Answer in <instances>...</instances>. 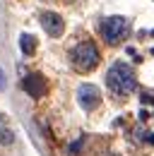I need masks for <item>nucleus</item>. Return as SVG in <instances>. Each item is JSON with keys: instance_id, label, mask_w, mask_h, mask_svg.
Here are the masks:
<instances>
[{"instance_id": "obj_7", "label": "nucleus", "mask_w": 154, "mask_h": 156, "mask_svg": "<svg viewBox=\"0 0 154 156\" xmlns=\"http://www.w3.org/2000/svg\"><path fill=\"white\" fill-rule=\"evenodd\" d=\"M19 48H22L24 55H34V51H36V39H34L31 34H22V36H19Z\"/></svg>"}, {"instance_id": "obj_6", "label": "nucleus", "mask_w": 154, "mask_h": 156, "mask_svg": "<svg viewBox=\"0 0 154 156\" xmlns=\"http://www.w3.org/2000/svg\"><path fill=\"white\" fill-rule=\"evenodd\" d=\"M22 89L31 98H41L46 94V79L41 77V75H29V77H24V82H22Z\"/></svg>"}, {"instance_id": "obj_4", "label": "nucleus", "mask_w": 154, "mask_h": 156, "mask_svg": "<svg viewBox=\"0 0 154 156\" xmlns=\"http://www.w3.org/2000/svg\"><path fill=\"white\" fill-rule=\"evenodd\" d=\"M77 101H79V106L84 111H94L99 106V101H101V94H99V89L94 84H82L77 89Z\"/></svg>"}, {"instance_id": "obj_1", "label": "nucleus", "mask_w": 154, "mask_h": 156, "mask_svg": "<svg viewBox=\"0 0 154 156\" xmlns=\"http://www.w3.org/2000/svg\"><path fill=\"white\" fill-rule=\"evenodd\" d=\"M106 82H108V87H111L113 94L128 96V94L135 89V70L128 65V62L118 60V62L111 65V70H108V75H106Z\"/></svg>"}, {"instance_id": "obj_3", "label": "nucleus", "mask_w": 154, "mask_h": 156, "mask_svg": "<svg viewBox=\"0 0 154 156\" xmlns=\"http://www.w3.org/2000/svg\"><path fill=\"white\" fill-rule=\"evenodd\" d=\"M128 31H130V24L125 17H108V20H104L101 24V36L106 43H120V41L128 36Z\"/></svg>"}, {"instance_id": "obj_10", "label": "nucleus", "mask_w": 154, "mask_h": 156, "mask_svg": "<svg viewBox=\"0 0 154 156\" xmlns=\"http://www.w3.org/2000/svg\"><path fill=\"white\" fill-rule=\"evenodd\" d=\"M106 156H116V154H106Z\"/></svg>"}, {"instance_id": "obj_5", "label": "nucleus", "mask_w": 154, "mask_h": 156, "mask_svg": "<svg viewBox=\"0 0 154 156\" xmlns=\"http://www.w3.org/2000/svg\"><path fill=\"white\" fill-rule=\"evenodd\" d=\"M41 27L46 29L48 36H60L63 29H65V22H63V17L56 15V12H43V15H41Z\"/></svg>"}, {"instance_id": "obj_8", "label": "nucleus", "mask_w": 154, "mask_h": 156, "mask_svg": "<svg viewBox=\"0 0 154 156\" xmlns=\"http://www.w3.org/2000/svg\"><path fill=\"white\" fill-rule=\"evenodd\" d=\"M0 144H12V132L10 130H0Z\"/></svg>"}, {"instance_id": "obj_9", "label": "nucleus", "mask_w": 154, "mask_h": 156, "mask_svg": "<svg viewBox=\"0 0 154 156\" xmlns=\"http://www.w3.org/2000/svg\"><path fill=\"white\" fill-rule=\"evenodd\" d=\"M2 84H5V75H2V70H0V89H2Z\"/></svg>"}, {"instance_id": "obj_2", "label": "nucleus", "mask_w": 154, "mask_h": 156, "mask_svg": "<svg viewBox=\"0 0 154 156\" xmlns=\"http://www.w3.org/2000/svg\"><path fill=\"white\" fill-rule=\"evenodd\" d=\"M70 60H72L77 72H92L96 65H99L101 55H99V48L94 46V41H79L75 48H72Z\"/></svg>"}]
</instances>
